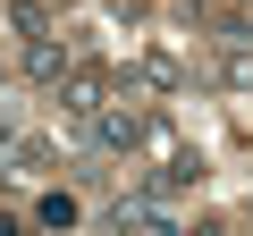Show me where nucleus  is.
I'll return each mask as SVG.
<instances>
[{
    "mask_svg": "<svg viewBox=\"0 0 253 236\" xmlns=\"http://www.w3.org/2000/svg\"><path fill=\"white\" fill-rule=\"evenodd\" d=\"M101 101H110V93H101V76H76V68H68V84H59V110L76 118V127H93V110H101Z\"/></svg>",
    "mask_w": 253,
    "mask_h": 236,
    "instance_id": "20e7f679",
    "label": "nucleus"
},
{
    "mask_svg": "<svg viewBox=\"0 0 253 236\" xmlns=\"http://www.w3.org/2000/svg\"><path fill=\"white\" fill-rule=\"evenodd\" d=\"M245 9H253V0H245Z\"/></svg>",
    "mask_w": 253,
    "mask_h": 236,
    "instance_id": "1a4fd4ad",
    "label": "nucleus"
},
{
    "mask_svg": "<svg viewBox=\"0 0 253 236\" xmlns=\"http://www.w3.org/2000/svg\"><path fill=\"white\" fill-rule=\"evenodd\" d=\"M110 228H152V236H169V228H177V202H161V194H118V202H110Z\"/></svg>",
    "mask_w": 253,
    "mask_h": 236,
    "instance_id": "f03ea898",
    "label": "nucleus"
},
{
    "mask_svg": "<svg viewBox=\"0 0 253 236\" xmlns=\"http://www.w3.org/2000/svg\"><path fill=\"white\" fill-rule=\"evenodd\" d=\"M0 93H9V68H0Z\"/></svg>",
    "mask_w": 253,
    "mask_h": 236,
    "instance_id": "6e6552de",
    "label": "nucleus"
},
{
    "mask_svg": "<svg viewBox=\"0 0 253 236\" xmlns=\"http://www.w3.org/2000/svg\"><path fill=\"white\" fill-rule=\"evenodd\" d=\"M17 68H26L34 84H51V93H59V84H68V68H76V51H68V42H51V34H26V59H17Z\"/></svg>",
    "mask_w": 253,
    "mask_h": 236,
    "instance_id": "7ed1b4c3",
    "label": "nucleus"
},
{
    "mask_svg": "<svg viewBox=\"0 0 253 236\" xmlns=\"http://www.w3.org/2000/svg\"><path fill=\"white\" fill-rule=\"evenodd\" d=\"M135 84H152V93H177L186 76H177V59H161V51H144V59H135Z\"/></svg>",
    "mask_w": 253,
    "mask_h": 236,
    "instance_id": "39448f33",
    "label": "nucleus"
},
{
    "mask_svg": "<svg viewBox=\"0 0 253 236\" xmlns=\"http://www.w3.org/2000/svg\"><path fill=\"white\" fill-rule=\"evenodd\" d=\"M93 135H101V152H144V144H152V118L126 110V101H101V110H93Z\"/></svg>",
    "mask_w": 253,
    "mask_h": 236,
    "instance_id": "f257e3e1",
    "label": "nucleus"
},
{
    "mask_svg": "<svg viewBox=\"0 0 253 236\" xmlns=\"http://www.w3.org/2000/svg\"><path fill=\"white\" fill-rule=\"evenodd\" d=\"M34 219H42V228H68V219H76V194H42Z\"/></svg>",
    "mask_w": 253,
    "mask_h": 236,
    "instance_id": "0eeeda50",
    "label": "nucleus"
},
{
    "mask_svg": "<svg viewBox=\"0 0 253 236\" xmlns=\"http://www.w3.org/2000/svg\"><path fill=\"white\" fill-rule=\"evenodd\" d=\"M9 26L17 34H51V0H9Z\"/></svg>",
    "mask_w": 253,
    "mask_h": 236,
    "instance_id": "423d86ee",
    "label": "nucleus"
}]
</instances>
